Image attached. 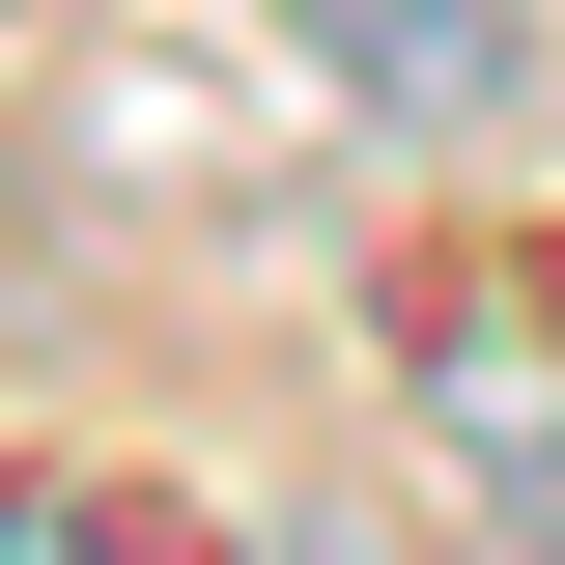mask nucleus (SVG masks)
Listing matches in <instances>:
<instances>
[{"label": "nucleus", "instance_id": "f257e3e1", "mask_svg": "<svg viewBox=\"0 0 565 565\" xmlns=\"http://www.w3.org/2000/svg\"><path fill=\"white\" fill-rule=\"evenodd\" d=\"M311 29H340V85L396 141H481L509 85H537V0H311Z\"/></svg>", "mask_w": 565, "mask_h": 565}, {"label": "nucleus", "instance_id": "f03ea898", "mask_svg": "<svg viewBox=\"0 0 565 565\" xmlns=\"http://www.w3.org/2000/svg\"><path fill=\"white\" fill-rule=\"evenodd\" d=\"M0 565H85V537H57V509H0Z\"/></svg>", "mask_w": 565, "mask_h": 565}, {"label": "nucleus", "instance_id": "7ed1b4c3", "mask_svg": "<svg viewBox=\"0 0 565 565\" xmlns=\"http://www.w3.org/2000/svg\"><path fill=\"white\" fill-rule=\"evenodd\" d=\"M311 565H396V537H367V509H340V537H311Z\"/></svg>", "mask_w": 565, "mask_h": 565}]
</instances>
